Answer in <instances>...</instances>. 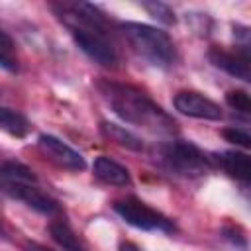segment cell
Listing matches in <instances>:
<instances>
[{
  "mask_svg": "<svg viewBox=\"0 0 251 251\" xmlns=\"http://www.w3.org/2000/svg\"><path fill=\"white\" fill-rule=\"evenodd\" d=\"M120 251H143L141 247H137L135 243H131V241H124L122 245H120Z\"/></svg>",
  "mask_w": 251,
  "mask_h": 251,
  "instance_id": "19",
  "label": "cell"
},
{
  "mask_svg": "<svg viewBox=\"0 0 251 251\" xmlns=\"http://www.w3.org/2000/svg\"><path fill=\"white\" fill-rule=\"evenodd\" d=\"M92 173L98 180H102L104 184H110V186H127L131 182L129 171L124 165H120L114 159L104 157V155L94 161Z\"/></svg>",
  "mask_w": 251,
  "mask_h": 251,
  "instance_id": "10",
  "label": "cell"
},
{
  "mask_svg": "<svg viewBox=\"0 0 251 251\" xmlns=\"http://www.w3.org/2000/svg\"><path fill=\"white\" fill-rule=\"evenodd\" d=\"M222 135L226 137V141L235 143V145H239V147H245V149H247V147L251 145L249 133L243 131V129H239V127H226V129L222 131Z\"/></svg>",
  "mask_w": 251,
  "mask_h": 251,
  "instance_id": "18",
  "label": "cell"
},
{
  "mask_svg": "<svg viewBox=\"0 0 251 251\" xmlns=\"http://www.w3.org/2000/svg\"><path fill=\"white\" fill-rule=\"evenodd\" d=\"M114 212L126 224H129V226H133L137 229L165 231V233H173L176 229L173 220H169L161 212L153 210L151 206H147V204H143L141 200H135V198H126V200L114 202Z\"/></svg>",
  "mask_w": 251,
  "mask_h": 251,
  "instance_id": "5",
  "label": "cell"
},
{
  "mask_svg": "<svg viewBox=\"0 0 251 251\" xmlns=\"http://www.w3.org/2000/svg\"><path fill=\"white\" fill-rule=\"evenodd\" d=\"M175 108L188 116V118H198V120H222V110L220 106L206 98L200 92H192V90H180L175 96Z\"/></svg>",
  "mask_w": 251,
  "mask_h": 251,
  "instance_id": "8",
  "label": "cell"
},
{
  "mask_svg": "<svg viewBox=\"0 0 251 251\" xmlns=\"http://www.w3.org/2000/svg\"><path fill=\"white\" fill-rule=\"evenodd\" d=\"M226 102H227L229 108H233L239 114H245L247 116L251 112V100H249V94L245 90H239V88L229 90L226 94Z\"/></svg>",
  "mask_w": 251,
  "mask_h": 251,
  "instance_id": "17",
  "label": "cell"
},
{
  "mask_svg": "<svg viewBox=\"0 0 251 251\" xmlns=\"http://www.w3.org/2000/svg\"><path fill=\"white\" fill-rule=\"evenodd\" d=\"M0 129L12 137H25L29 133L31 126L22 112H18L14 108L0 106Z\"/></svg>",
  "mask_w": 251,
  "mask_h": 251,
  "instance_id": "12",
  "label": "cell"
},
{
  "mask_svg": "<svg viewBox=\"0 0 251 251\" xmlns=\"http://www.w3.org/2000/svg\"><path fill=\"white\" fill-rule=\"evenodd\" d=\"M98 90L124 122L145 127L159 135L176 133V122L139 88L131 84L102 80L98 84Z\"/></svg>",
  "mask_w": 251,
  "mask_h": 251,
  "instance_id": "2",
  "label": "cell"
},
{
  "mask_svg": "<svg viewBox=\"0 0 251 251\" xmlns=\"http://www.w3.org/2000/svg\"><path fill=\"white\" fill-rule=\"evenodd\" d=\"M0 190L12 198L24 202L27 208H31L39 214L55 216L61 212L57 200H53L49 194H45L37 186V180H4V182H0Z\"/></svg>",
  "mask_w": 251,
  "mask_h": 251,
  "instance_id": "6",
  "label": "cell"
},
{
  "mask_svg": "<svg viewBox=\"0 0 251 251\" xmlns=\"http://www.w3.org/2000/svg\"><path fill=\"white\" fill-rule=\"evenodd\" d=\"M0 67L6 71H18V61L14 55V41L4 29H0Z\"/></svg>",
  "mask_w": 251,
  "mask_h": 251,
  "instance_id": "16",
  "label": "cell"
},
{
  "mask_svg": "<svg viewBox=\"0 0 251 251\" xmlns=\"http://www.w3.org/2000/svg\"><path fill=\"white\" fill-rule=\"evenodd\" d=\"M141 8L151 18H155L157 22H161L165 25H175L176 24V18H175L173 8L169 4H165V2H157V0H153V2H141Z\"/></svg>",
  "mask_w": 251,
  "mask_h": 251,
  "instance_id": "15",
  "label": "cell"
},
{
  "mask_svg": "<svg viewBox=\"0 0 251 251\" xmlns=\"http://www.w3.org/2000/svg\"><path fill=\"white\" fill-rule=\"evenodd\" d=\"M100 129H102V133H104L106 139L114 141V143L120 145V147H126V149H131V151H141V149H143L141 139H139L137 135H133L129 129H126V127H122V126H118V124L102 122Z\"/></svg>",
  "mask_w": 251,
  "mask_h": 251,
  "instance_id": "13",
  "label": "cell"
},
{
  "mask_svg": "<svg viewBox=\"0 0 251 251\" xmlns=\"http://www.w3.org/2000/svg\"><path fill=\"white\" fill-rule=\"evenodd\" d=\"M157 163L178 176H202L212 169V157L188 141H167L155 149Z\"/></svg>",
  "mask_w": 251,
  "mask_h": 251,
  "instance_id": "4",
  "label": "cell"
},
{
  "mask_svg": "<svg viewBox=\"0 0 251 251\" xmlns=\"http://www.w3.org/2000/svg\"><path fill=\"white\" fill-rule=\"evenodd\" d=\"M124 37L127 39L133 53L151 63L153 67H169L175 61V43L167 31L139 24V22H124L120 25Z\"/></svg>",
  "mask_w": 251,
  "mask_h": 251,
  "instance_id": "3",
  "label": "cell"
},
{
  "mask_svg": "<svg viewBox=\"0 0 251 251\" xmlns=\"http://www.w3.org/2000/svg\"><path fill=\"white\" fill-rule=\"evenodd\" d=\"M37 145L43 151V155H47L53 163H57L59 167H63L67 171H84V167H86L84 157L55 135L41 133L37 139Z\"/></svg>",
  "mask_w": 251,
  "mask_h": 251,
  "instance_id": "7",
  "label": "cell"
},
{
  "mask_svg": "<svg viewBox=\"0 0 251 251\" xmlns=\"http://www.w3.org/2000/svg\"><path fill=\"white\" fill-rule=\"evenodd\" d=\"M218 163L222 165V169L241 180V182H249L251 178V159L247 153H241V151H224L222 155H218Z\"/></svg>",
  "mask_w": 251,
  "mask_h": 251,
  "instance_id": "11",
  "label": "cell"
},
{
  "mask_svg": "<svg viewBox=\"0 0 251 251\" xmlns=\"http://www.w3.org/2000/svg\"><path fill=\"white\" fill-rule=\"evenodd\" d=\"M53 8L84 55H88L94 63L106 69H114L118 65L116 47L106 33L104 16L98 12L96 6L78 2V4H59Z\"/></svg>",
  "mask_w": 251,
  "mask_h": 251,
  "instance_id": "1",
  "label": "cell"
},
{
  "mask_svg": "<svg viewBox=\"0 0 251 251\" xmlns=\"http://www.w3.org/2000/svg\"><path fill=\"white\" fill-rule=\"evenodd\" d=\"M208 59L216 69L226 71L227 75L241 78L243 82L251 80V73H249V51L247 47H243L239 53H229L222 47H212L208 51Z\"/></svg>",
  "mask_w": 251,
  "mask_h": 251,
  "instance_id": "9",
  "label": "cell"
},
{
  "mask_svg": "<svg viewBox=\"0 0 251 251\" xmlns=\"http://www.w3.org/2000/svg\"><path fill=\"white\" fill-rule=\"evenodd\" d=\"M49 233L53 237V241L57 245H61L65 251H86L84 245L78 241V237L75 235V231L71 229V226L65 220H55L49 224Z\"/></svg>",
  "mask_w": 251,
  "mask_h": 251,
  "instance_id": "14",
  "label": "cell"
}]
</instances>
